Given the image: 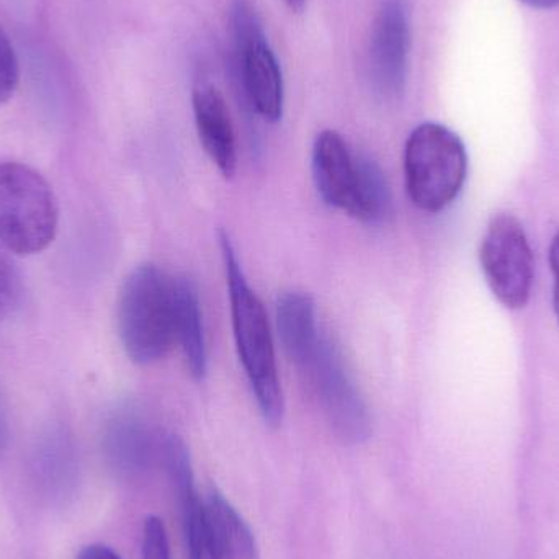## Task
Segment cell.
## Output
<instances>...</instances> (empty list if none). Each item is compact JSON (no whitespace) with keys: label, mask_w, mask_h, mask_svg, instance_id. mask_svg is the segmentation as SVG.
<instances>
[{"label":"cell","mask_w":559,"mask_h":559,"mask_svg":"<svg viewBox=\"0 0 559 559\" xmlns=\"http://www.w3.org/2000/svg\"><path fill=\"white\" fill-rule=\"evenodd\" d=\"M20 81L19 61L9 36L0 26V105L5 104Z\"/></svg>","instance_id":"19"},{"label":"cell","mask_w":559,"mask_h":559,"mask_svg":"<svg viewBox=\"0 0 559 559\" xmlns=\"http://www.w3.org/2000/svg\"><path fill=\"white\" fill-rule=\"evenodd\" d=\"M193 118L203 150L225 179L238 170L235 127L225 95L210 82H199L192 92Z\"/></svg>","instance_id":"10"},{"label":"cell","mask_w":559,"mask_h":559,"mask_svg":"<svg viewBox=\"0 0 559 559\" xmlns=\"http://www.w3.org/2000/svg\"><path fill=\"white\" fill-rule=\"evenodd\" d=\"M22 299V278L15 264L0 251V321L9 318Z\"/></svg>","instance_id":"18"},{"label":"cell","mask_w":559,"mask_h":559,"mask_svg":"<svg viewBox=\"0 0 559 559\" xmlns=\"http://www.w3.org/2000/svg\"><path fill=\"white\" fill-rule=\"evenodd\" d=\"M169 476L179 495L183 535L190 559H219L206 522L205 504L195 488L192 466L174 469Z\"/></svg>","instance_id":"16"},{"label":"cell","mask_w":559,"mask_h":559,"mask_svg":"<svg viewBox=\"0 0 559 559\" xmlns=\"http://www.w3.org/2000/svg\"><path fill=\"white\" fill-rule=\"evenodd\" d=\"M223 262L231 302L233 334L239 360L258 401L259 411L271 427L282 426L285 414L277 355L267 311L251 288L239 264L235 246L225 231L219 233Z\"/></svg>","instance_id":"1"},{"label":"cell","mask_w":559,"mask_h":559,"mask_svg":"<svg viewBox=\"0 0 559 559\" xmlns=\"http://www.w3.org/2000/svg\"><path fill=\"white\" fill-rule=\"evenodd\" d=\"M59 210L49 183L32 167L0 164V242L13 254L33 255L55 241Z\"/></svg>","instance_id":"4"},{"label":"cell","mask_w":559,"mask_h":559,"mask_svg":"<svg viewBox=\"0 0 559 559\" xmlns=\"http://www.w3.org/2000/svg\"><path fill=\"white\" fill-rule=\"evenodd\" d=\"M277 329L289 360L308 374L322 337L311 296L301 292L283 293L277 301Z\"/></svg>","instance_id":"11"},{"label":"cell","mask_w":559,"mask_h":559,"mask_svg":"<svg viewBox=\"0 0 559 559\" xmlns=\"http://www.w3.org/2000/svg\"><path fill=\"white\" fill-rule=\"evenodd\" d=\"M75 559H121L111 550L110 547L105 545H88V547L82 548L81 554Z\"/></svg>","instance_id":"21"},{"label":"cell","mask_w":559,"mask_h":559,"mask_svg":"<svg viewBox=\"0 0 559 559\" xmlns=\"http://www.w3.org/2000/svg\"><path fill=\"white\" fill-rule=\"evenodd\" d=\"M176 295V342L182 348L189 373L202 381L209 371L205 328L195 285L187 277L174 278Z\"/></svg>","instance_id":"13"},{"label":"cell","mask_w":559,"mask_h":559,"mask_svg":"<svg viewBox=\"0 0 559 559\" xmlns=\"http://www.w3.org/2000/svg\"><path fill=\"white\" fill-rule=\"evenodd\" d=\"M479 261L492 295L502 306L521 309L527 305L534 286V254L515 216H492L483 236Z\"/></svg>","instance_id":"5"},{"label":"cell","mask_w":559,"mask_h":559,"mask_svg":"<svg viewBox=\"0 0 559 559\" xmlns=\"http://www.w3.org/2000/svg\"><path fill=\"white\" fill-rule=\"evenodd\" d=\"M361 156L334 130H324L312 146V179L324 203L350 215L360 179Z\"/></svg>","instance_id":"9"},{"label":"cell","mask_w":559,"mask_h":559,"mask_svg":"<svg viewBox=\"0 0 559 559\" xmlns=\"http://www.w3.org/2000/svg\"><path fill=\"white\" fill-rule=\"evenodd\" d=\"M283 2L286 3V7H288L289 10L298 13L305 10L306 2H308V0H283Z\"/></svg>","instance_id":"24"},{"label":"cell","mask_w":559,"mask_h":559,"mask_svg":"<svg viewBox=\"0 0 559 559\" xmlns=\"http://www.w3.org/2000/svg\"><path fill=\"white\" fill-rule=\"evenodd\" d=\"M153 443L146 419L134 407H121L105 426V455L118 472H138L150 460Z\"/></svg>","instance_id":"12"},{"label":"cell","mask_w":559,"mask_h":559,"mask_svg":"<svg viewBox=\"0 0 559 559\" xmlns=\"http://www.w3.org/2000/svg\"><path fill=\"white\" fill-rule=\"evenodd\" d=\"M36 483L48 498H68L78 479V460L71 439L61 430H52L39 442L33 463Z\"/></svg>","instance_id":"15"},{"label":"cell","mask_w":559,"mask_h":559,"mask_svg":"<svg viewBox=\"0 0 559 559\" xmlns=\"http://www.w3.org/2000/svg\"><path fill=\"white\" fill-rule=\"evenodd\" d=\"M118 334L138 365L160 360L176 342L174 278L157 265L134 269L118 296Z\"/></svg>","instance_id":"2"},{"label":"cell","mask_w":559,"mask_h":559,"mask_svg":"<svg viewBox=\"0 0 559 559\" xmlns=\"http://www.w3.org/2000/svg\"><path fill=\"white\" fill-rule=\"evenodd\" d=\"M7 442H9V433H7L5 419H3L2 409H0V456L5 452Z\"/></svg>","instance_id":"23"},{"label":"cell","mask_w":559,"mask_h":559,"mask_svg":"<svg viewBox=\"0 0 559 559\" xmlns=\"http://www.w3.org/2000/svg\"><path fill=\"white\" fill-rule=\"evenodd\" d=\"M550 265L555 277L554 305L559 321V231L555 235L550 246Z\"/></svg>","instance_id":"20"},{"label":"cell","mask_w":559,"mask_h":559,"mask_svg":"<svg viewBox=\"0 0 559 559\" xmlns=\"http://www.w3.org/2000/svg\"><path fill=\"white\" fill-rule=\"evenodd\" d=\"M231 20L249 104L259 117L277 123L282 120L285 107V85L277 56L248 2L238 0L235 3Z\"/></svg>","instance_id":"6"},{"label":"cell","mask_w":559,"mask_h":559,"mask_svg":"<svg viewBox=\"0 0 559 559\" xmlns=\"http://www.w3.org/2000/svg\"><path fill=\"white\" fill-rule=\"evenodd\" d=\"M521 2L537 10H550L559 5V0H521Z\"/></svg>","instance_id":"22"},{"label":"cell","mask_w":559,"mask_h":559,"mask_svg":"<svg viewBox=\"0 0 559 559\" xmlns=\"http://www.w3.org/2000/svg\"><path fill=\"white\" fill-rule=\"evenodd\" d=\"M203 504L219 559H261L258 542L248 522L218 489H210Z\"/></svg>","instance_id":"14"},{"label":"cell","mask_w":559,"mask_h":559,"mask_svg":"<svg viewBox=\"0 0 559 559\" xmlns=\"http://www.w3.org/2000/svg\"><path fill=\"white\" fill-rule=\"evenodd\" d=\"M391 195L386 177L381 173L380 167L361 156L360 179H358L357 192H355L354 206H352V218L361 223L383 222L384 216L390 213Z\"/></svg>","instance_id":"17"},{"label":"cell","mask_w":559,"mask_h":559,"mask_svg":"<svg viewBox=\"0 0 559 559\" xmlns=\"http://www.w3.org/2000/svg\"><path fill=\"white\" fill-rule=\"evenodd\" d=\"M409 49V2L381 0L371 28L370 69L374 87L386 97L406 88Z\"/></svg>","instance_id":"8"},{"label":"cell","mask_w":559,"mask_h":559,"mask_svg":"<svg viewBox=\"0 0 559 559\" xmlns=\"http://www.w3.org/2000/svg\"><path fill=\"white\" fill-rule=\"evenodd\" d=\"M468 154L459 134L440 123L414 128L404 147V179L411 202L439 213L455 202L465 186Z\"/></svg>","instance_id":"3"},{"label":"cell","mask_w":559,"mask_h":559,"mask_svg":"<svg viewBox=\"0 0 559 559\" xmlns=\"http://www.w3.org/2000/svg\"><path fill=\"white\" fill-rule=\"evenodd\" d=\"M308 377L314 383L329 426L337 439L357 445L370 437L371 423L367 404L348 373L341 350L322 335Z\"/></svg>","instance_id":"7"}]
</instances>
